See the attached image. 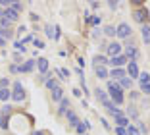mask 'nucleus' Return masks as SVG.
Segmentation results:
<instances>
[{
  "label": "nucleus",
  "mask_w": 150,
  "mask_h": 135,
  "mask_svg": "<svg viewBox=\"0 0 150 135\" xmlns=\"http://www.w3.org/2000/svg\"><path fill=\"white\" fill-rule=\"evenodd\" d=\"M106 93H108V96H110V100L114 102L115 106H121L125 102V95L123 93L125 91H121V87L117 85V81H108V89H106Z\"/></svg>",
  "instance_id": "nucleus-1"
},
{
  "label": "nucleus",
  "mask_w": 150,
  "mask_h": 135,
  "mask_svg": "<svg viewBox=\"0 0 150 135\" xmlns=\"http://www.w3.org/2000/svg\"><path fill=\"white\" fill-rule=\"evenodd\" d=\"M10 93H12L10 100H13V102H23V100L27 99L25 87H23L19 81H13V83H12V89H10Z\"/></svg>",
  "instance_id": "nucleus-2"
},
{
  "label": "nucleus",
  "mask_w": 150,
  "mask_h": 135,
  "mask_svg": "<svg viewBox=\"0 0 150 135\" xmlns=\"http://www.w3.org/2000/svg\"><path fill=\"white\" fill-rule=\"evenodd\" d=\"M123 54L127 56V60H129V62H137V60H139V56H141V54H139L137 44L133 43V41H127V43H125V46H123Z\"/></svg>",
  "instance_id": "nucleus-3"
},
{
  "label": "nucleus",
  "mask_w": 150,
  "mask_h": 135,
  "mask_svg": "<svg viewBox=\"0 0 150 135\" xmlns=\"http://www.w3.org/2000/svg\"><path fill=\"white\" fill-rule=\"evenodd\" d=\"M133 19L137 23H141V25H144V23H148V10L142 6V8H135L133 10Z\"/></svg>",
  "instance_id": "nucleus-4"
},
{
  "label": "nucleus",
  "mask_w": 150,
  "mask_h": 135,
  "mask_svg": "<svg viewBox=\"0 0 150 135\" xmlns=\"http://www.w3.org/2000/svg\"><path fill=\"white\" fill-rule=\"evenodd\" d=\"M106 52H108V56H110V58L119 56V54H123V44L117 43V41H112V43L106 44Z\"/></svg>",
  "instance_id": "nucleus-5"
},
{
  "label": "nucleus",
  "mask_w": 150,
  "mask_h": 135,
  "mask_svg": "<svg viewBox=\"0 0 150 135\" xmlns=\"http://www.w3.org/2000/svg\"><path fill=\"white\" fill-rule=\"evenodd\" d=\"M37 68V58H27L23 64H19V74H33Z\"/></svg>",
  "instance_id": "nucleus-6"
},
{
  "label": "nucleus",
  "mask_w": 150,
  "mask_h": 135,
  "mask_svg": "<svg viewBox=\"0 0 150 135\" xmlns=\"http://www.w3.org/2000/svg\"><path fill=\"white\" fill-rule=\"evenodd\" d=\"M131 33H133V29H131V25L129 23H119L117 27H115V37H119V39H129L131 37Z\"/></svg>",
  "instance_id": "nucleus-7"
},
{
  "label": "nucleus",
  "mask_w": 150,
  "mask_h": 135,
  "mask_svg": "<svg viewBox=\"0 0 150 135\" xmlns=\"http://www.w3.org/2000/svg\"><path fill=\"white\" fill-rule=\"evenodd\" d=\"M125 74H127V77L131 79V81L139 79V74H141V70H139V64H137V62H129V64L125 66Z\"/></svg>",
  "instance_id": "nucleus-8"
},
{
  "label": "nucleus",
  "mask_w": 150,
  "mask_h": 135,
  "mask_svg": "<svg viewBox=\"0 0 150 135\" xmlns=\"http://www.w3.org/2000/svg\"><path fill=\"white\" fill-rule=\"evenodd\" d=\"M108 64H110L112 68H125V66L129 64V60H127V56H125V54H119V56L108 58Z\"/></svg>",
  "instance_id": "nucleus-9"
},
{
  "label": "nucleus",
  "mask_w": 150,
  "mask_h": 135,
  "mask_svg": "<svg viewBox=\"0 0 150 135\" xmlns=\"http://www.w3.org/2000/svg\"><path fill=\"white\" fill-rule=\"evenodd\" d=\"M108 77H110L112 81H119V79L127 77V74H125V68H112V70L108 71Z\"/></svg>",
  "instance_id": "nucleus-10"
},
{
  "label": "nucleus",
  "mask_w": 150,
  "mask_h": 135,
  "mask_svg": "<svg viewBox=\"0 0 150 135\" xmlns=\"http://www.w3.org/2000/svg\"><path fill=\"white\" fill-rule=\"evenodd\" d=\"M66 120H67V126H69L71 129H75V126H77V124L81 122V120H79V116H77V114H75L71 108L66 112Z\"/></svg>",
  "instance_id": "nucleus-11"
},
{
  "label": "nucleus",
  "mask_w": 150,
  "mask_h": 135,
  "mask_svg": "<svg viewBox=\"0 0 150 135\" xmlns=\"http://www.w3.org/2000/svg\"><path fill=\"white\" fill-rule=\"evenodd\" d=\"M48 60H46V58H37V70H39V74L40 75H44V74H48Z\"/></svg>",
  "instance_id": "nucleus-12"
},
{
  "label": "nucleus",
  "mask_w": 150,
  "mask_h": 135,
  "mask_svg": "<svg viewBox=\"0 0 150 135\" xmlns=\"http://www.w3.org/2000/svg\"><path fill=\"white\" fill-rule=\"evenodd\" d=\"M58 104H60V106H58V116H66V112L69 110V106H71L69 99H67V96H64V99L60 100Z\"/></svg>",
  "instance_id": "nucleus-13"
},
{
  "label": "nucleus",
  "mask_w": 150,
  "mask_h": 135,
  "mask_svg": "<svg viewBox=\"0 0 150 135\" xmlns=\"http://www.w3.org/2000/svg\"><path fill=\"white\" fill-rule=\"evenodd\" d=\"M94 99L100 102V104H104L106 100H110V96H108V93L104 91V89H100V87H96L94 89Z\"/></svg>",
  "instance_id": "nucleus-14"
},
{
  "label": "nucleus",
  "mask_w": 150,
  "mask_h": 135,
  "mask_svg": "<svg viewBox=\"0 0 150 135\" xmlns=\"http://www.w3.org/2000/svg\"><path fill=\"white\" fill-rule=\"evenodd\" d=\"M129 120L125 114H121V116H114V124H115V127H127L129 126Z\"/></svg>",
  "instance_id": "nucleus-15"
},
{
  "label": "nucleus",
  "mask_w": 150,
  "mask_h": 135,
  "mask_svg": "<svg viewBox=\"0 0 150 135\" xmlns=\"http://www.w3.org/2000/svg\"><path fill=\"white\" fill-rule=\"evenodd\" d=\"M141 37H142V43L144 44H150V23L141 25Z\"/></svg>",
  "instance_id": "nucleus-16"
},
{
  "label": "nucleus",
  "mask_w": 150,
  "mask_h": 135,
  "mask_svg": "<svg viewBox=\"0 0 150 135\" xmlns=\"http://www.w3.org/2000/svg\"><path fill=\"white\" fill-rule=\"evenodd\" d=\"M125 116H127L129 120H135V122H137V120H139V108H137V106H133V104H129V108L125 110Z\"/></svg>",
  "instance_id": "nucleus-17"
},
{
  "label": "nucleus",
  "mask_w": 150,
  "mask_h": 135,
  "mask_svg": "<svg viewBox=\"0 0 150 135\" xmlns=\"http://www.w3.org/2000/svg\"><path fill=\"white\" fill-rule=\"evenodd\" d=\"M94 75H96V79H108V68L106 66H98V68H94Z\"/></svg>",
  "instance_id": "nucleus-18"
},
{
  "label": "nucleus",
  "mask_w": 150,
  "mask_h": 135,
  "mask_svg": "<svg viewBox=\"0 0 150 135\" xmlns=\"http://www.w3.org/2000/svg\"><path fill=\"white\" fill-rule=\"evenodd\" d=\"M50 95H52V102H60V100L66 96V95H64V89H62V87H56L54 91H50Z\"/></svg>",
  "instance_id": "nucleus-19"
},
{
  "label": "nucleus",
  "mask_w": 150,
  "mask_h": 135,
  "mask_svg": "<svg viewBox=\"0 0 150 135\" xmlns=\"http://www.w3.org/2000/svg\"><path fill=\"white\" fill-rule=\"evenodd\" d=\"M117 85L121 87V91H131V89H133V81H131L129 77L119 79V81H117Z\"/></svg>",
  "instance_id": "nucleus-20"
},
{
  "label": "nucleus",
  "mask_w": 150,
  "mask_h": 135,
  "mask_svg": "<svg viewBox=\"0 0 150 135\" xmlns=\"http://www.w3.org/2000/svg\"><path fill=\"white\" fill-rule=\"evenodd\" d=\"M108 64V58L104 56V54H96L94 56V60H93V66L94 68H98V66H106Z\"/></svg>",
  "instance_id": "nucleus-21"
},
{
  "label": "nucleus",
  "mask_w": 150,
  "mask_h": 135,
  "mask_svg": "<svg viewBox=\"0 0 150 135\" xmlns=\"http://www.w3.org/2000/svg\"><path fill=\"white\" fill-rule=\"evenodd\" d=\"M44 85H46V89H48V91H54L56 87H60V81H58L56 77H48L46 81H44Z\"/></svg>",
  "instance_id": "nucleus-22"
},
{
  "label": "nucleus",
  "mask_w": 150,
  "mask_h": 135,
  "mask_svg": "<svg viewBox=\"0 0 150 135\" xmlns=\"http://www.w3.org/2000/svg\"><path fill=\"white\" fill-rule=\"evenodd\" d=\"M10 118H12V116H0V129H2V131L10 129Z\"/></svg>",
  "instance_id": "nucleus-23"
},
{
  "label": "nucleus",
  "mask_w": 150,
  "mask_h": 135,
  "mask_svg": "<svg viewBox=\"0 0 150 135\" xmlns=\"http://www.w3.org/2000/svg\"><path fill=\"white\" fill-rule=\"evenodd\" d=\"M100 23H102V18L100 16H91V19H88V27H94V29H96V27H100Z\"/></svg>",
  "instance_id": "nucleus-24"
},
{
  "label": "nucleus",
  "mask_w": 150,
  "mask_h": 135,
  "mask_svg": "<svg viewBox=\"0 0 150 135\" xmlns=\"http://www.w3.org/2000/svg\"><path fill=\"white\" fill-rule=\"evenodd\" d=\"M102 29V35H106V37H115V27L114 25H104L100 27Z\"/></svg>",
  "instance_id": "nucleus-25"
},
{
  "label": "nucleus",
  "mask_w": 150,
  "mask_h": 135,
  "mask_svg": "<svg viewBox=\"0 0 150 135\" xmlns=\"http://www.w3.org/2000/svg\"><path fill=\"white\" fill-rule=\"evenodd\" d=\"M10 96H12L10 89H0V102H8Z\"/></svg>",
  "instance_id": "nucleus-26"
},
{
  "label": "nucleus",
  "mask_w": 150,
  "mask_h": 135,
  "mask_svg": "<svg viewBox=\"0 0 150 135\" xmlns=\"http://www.w3.org/2000/svg\"><path fill=\"white\" fill-rule=\"evenodd\" d=\"M12 37H13V29H0V39L10 41Z\"/></svg>",
  "instance_id": "nucleus-27"
},
{
  "label": "nucleus",
  "mask_w": 150,
  "mask_h": 135,
  "mask_svg": "<svg viewBox=\"0 0 150 135\" xmlns=\"http://www.w3.org/2000/svg\"><path fill=\"white\" fill-rule=\"evenodd\" d=\"M139 81H141V85L150 83V74H148V71H141V74H139Z\"/></svg>",
  "instance_id": "nucleus-28"
},
{
  "label": "nucleus",
  "mask_w": 150,
  "mask_h": 135,
  "mask_svg": "<svg viewBox=\"0 0 150 135\" xmlns=\"http://www.w3.org/2000/svg\"><path fill=\"white\" fill-rule=\"evenodd\" d=\"M13 50H16V52H21V54L27 52L25 44H21V41H16V43H13Z\"/></svg>",
  "instance_id": "nucleus-29"
},
{
  "label": "nucleus",
  "mask_w": 150,
  "mask_h": 135,
  "mask_svg": "<svg viewBox=\"0 0 150 135\" xmlns=\"http://www.w3.org/2000/svg\"><path fill=\"white\" fill-rule=\"evenodd\" d=\"M125 131H127V135H141L137 129V126H133V124H129L127 127H125Z\"/></svg>",
  "instance_id": "nucleus-30"
},
{
  "label": "nucleus",
  "mask_w": 150,
  "mask_h": 135,
  "mask_svg": "<svg viewBox=\"0 0 150 135\" xmlns=\"http://www.w3.org/2000/svg\"><path fill=\"white\" fill-rule=\"evenodd\" d=\"M12 87V81L8 77H0V89H10Z\"/></svg>",
  "instance_id": "nucleus-31"
},
{
  "label": "nucleus",
  "mask_w": 150,
  "mask_h": 135,
  "mask_svg": "<svg viewBox=\"0 0 150 135\" xmlns=\"http://www.w3.org/2000/svg\"><path fill=\"white\" fill-rule=\"evenodd\" d=\"M56 74H60V77H62V79H69V70H66V68H58Z\"/></svg>",
  "instance_id": "nucleus-32"
},
{
  "label": "nucleus",
  "mask_w": 150,
  "mask_h": 135,
  "mask_svg": "<svg viewBox=\"0 0 150 135\" xmlns=\"http://www.w3.org/2000/svg\"><path fill=\"white\" fill-rule=\"evenodd\" d=\"M10 8H12V10H16L18 14H21V12H23V4H21V2H13V0H12Z\"/></svg>",
  "instance_id": "nucleus-33"
},
{
  "label": "nucleus",
  "mask_w": 150,
  "mask_h": 135,
  "mask_svg": "<svg viewBox=\"0 0 150 135\" xmlns=\"http://www.w3.org/2000/svg\"><path fill=\"white\" fill-rule=\"evenodd\" d=\"M44 35L48 37V39H54V27L52 25H46V27H44Z\"/></svg>",
  "instance_id": "nucleus-34"
},
{
  "label": "nucleus",
  "mask_w": 150,
  "mask_h": 135,
  "mask_svg": "<svg viewBox=\"0 0 150 135\" xmlns=\"http://www.w3.org/2000/svg\"><path fill=\"white\" fill-rule=\"evenodd\" d=\"M0 116H12V106H2V110H0Z\"/></svg>",
  "instance_id": "nucleus-35"
},
{
  "label": "nucleus",
  "mask_w": 150,
  "mask_h": 135,
  "mask_svg": "<svg viewBox=\"0 0 150 135\" xmlns=\"http://www.w3.org/2000/svg\"><path fill=\"white\" fill-rule=\"evenodd\" d=\"M33 44H35V48H39V50H42V48L46 46L42 39H33Z\"/></svg>",
  "instance_id": "nucleus-36"
},
{
  "label": "nucleus",
  "mask_w": 150,
  "mask_h": 135,
  "mask_svg": "<svg viewBox=\"0 0 150 135\" xmlns=\"http://www.w3.org/2000/svg\"><path fill=\"white\" fill-rule=\"evenodd\" d=\"M13 64H23V56H21V52H13Z\"/></svg>",
  "instance_id": "nucleus-37"
},
{
  "label": "nucleus",
  "mask_w": 150,
  "mask_h": 135,
  "mask_svg": "<svg viewBox=\"0 0 150 135\" xmlns=\"http://www.w3.org/2000/svg\"><path fill=\"white\" fill-rule=\"evenodd\" d=\"M137 129H139V133H146V131H148V129H146V126L141 122V120H137Z\"/></svg>",
  "instance_id": "nucleus-38"
},
{
  "label": "nucleus",
  "mask_w": 150,
  "mask_h": 135,
  "mask_svg": "<svg viewBox=\"0 0 150 135\" xmlns=\"http://www.w3.org/2000/svg\"><path fill=\"white\" fill-rule=\"evenodd\" d=\"M106 6L112 10V12H115V10L119 8V2H112V0H110V2H106Z\"/></svg>",
  "instance_id": "nucleus-39"
},
{
  "label": "nucleus",
  "mask_w": 150,
  "mask_h": 135,
  "mask_svg": "<svg viewBox=\"0 0 150 135\" xmlns=\"http://www.w3.org/2000/svg\"><path fill=\"white\" fill-rule=\"evenodd\" d=\"M141 91H142V95L150 96V83H146V85H141Z\"/></svg>",
  "instance_id": "nucleus-40"
},
{
  "label": "nucleus",
  "mask_w": 150,
  "mask_h": 135,
  "mask_svg": "<svg viewBox=\"0 0 150 135\" xmlns=\"http://www.w3.org/2000/svg\"><path fill=\"white\" fill-rule=\"evenodd\" d=\"M8 70H10V74H13V75H16V74H19V66H18V64H10V68H8Z\"/></svg>",
  "instance_id": "nucleus-41"
},
{
  "label": "nucleus",
  "mask_w": 150,
  "mask_h": 135,
  "mask_svg": "<svg viewBox=\"0 0 150 135\" xmlns=\"http://www.w3.org/2000/svg\"><path fill=\"white\" fill-rule=\"evenodd\" d=\"M100 122H102V127H104V129H106V131H110V129H112V127H110V122H108L106 118H102Z\"/></svg>",
  "instance_id": "nucleus-42"
},
{
  "label": "nucleus",
  "mask_w": 150,
  "mask_h": 135,
  "mask_svg": "<svg viewBox=\"0 0 150 135\" xmlns=\"http://www.w3.org/2000/svg\"><path fill=\"white\" fill-rule=\"evenodd\" d=\"M31 135H50V131H46V129H35Z\"/></svg>",
  "instance_id": "nucleus-43"
},
{
  "label": "nucleus",
  "mask_w": 150,
  "mask_h": 135,
  "mask_svg": "<svg viewBox=\"0 0 150 135\" xmlns=\"http://www.w3.org/2000/svg\"><path fill=\"white\" fill-rule=\"evenodd\" d=\"M33 39H35L33 35H27V37H23V39H21V44H25V43H33Z\"/></svg>",
  "instance_id": "nucleus-44"
},
{
  "label": "nucleus",
  "mask_w": 150,
  "mask_h": 135,
  "mask_svg": "<svg viewBox=\"0 0 150 135\" xmlns=\"http://www.w3.org/2000/svg\"><path fill=\"white\" fill-rule=\"evenodd\" d=\"M10 4H12V0H0V6H2V8H10Z\"/></svg>",
  "instance_id": "nucleus-45"
},
{
  "label": "nucleus",
  "mask_w": 150,
  "mask_h": 135,
  "mask_svg": "<svg viewBox=\"0 0 150 135\" xmlns=\"http://www.w3.org/2000/svg\"><path fill=\"white\" fill-rule=\"evenodd\" d=\"M115 135H127L125 127H115Z\"/></svg>",
  "instance_id": "nucleus-46"
},
{
  "label": "nucleus",
  "mask_w": 150,
  "mask_h": 135,
  "mask_svg": "<svg viewBox=\"0 0 150 135\" xmlns=\"http://www.w3.org/2000/svg\"><path fill=\"white\" fill-rule=\"evenodd\" d=\"M93 37H102V29L100 27H96V29L93 31Z\"/></svg>",
  "instance_id": "nucleus-47"
},
{
  "label": "nucleus",
  "mask_w": 150,
  "mask_h": 135,
  "mask_svg": "<svg viewBox=\"0 0 150 135\" xmlns=\"http://www.w3.org/2000/svg\"><path fill=\"white\" fill-rule=\"evenodd\" d=\"M75 74L79 75V77H81V79H83V77H85V71H83V70H81V68H75Z\"/></svg>",
  "instance_id": "nucleus-48"
},
{
  "label": "nucleus",
  "mask_w": 150,
  "mask_h": 135,
  "mask_svg": "<svg viewBox=\"0 0 150 135\" xmlns=\"http://www.w3.org/2000/svg\"><path fill=\"white\" fill-rule=\"evenodd\" d=\"M88 6H91V10H98L100 8V2H91Z\"/></svg>",
  "instance_id": "nucleus-49"
},
{
  "label": "nucleus",
  "mask_w": 150,
  "mask_h": 135,
  "mask_svg": "<svg viewBox=\"0 0 150 135\" xmlns=\"http://www.w3.org/2000/svg\"><path fill=\"white\" fill-rule=\"evenodd\" d=\"M77 64H79V68H81V70L85 68V60H83V58H77Z\"/></svg>",
  "instance_id": "nucleus-50"
},
{
  "label": "nucleus",
  "mask_w": 150,
  "mask_h": 135,
  "mask_svg": "<svg viewBox=\"0 0 150 135\" xmlns=\"http://www.w3.org/2000/svg\"><path fill=\"white\" fill-rule=\"evenodd\" d=\"M6 44H8V41H6V39H0V48H4Z\"/></svg>",
  "instance_id": "nucleus-51"
},
{
  "label": "nucleus",
  "mask_w": 150,
  "mask_h": 135,
  "mask_svg": "<svg viewBox=\"0 0 150 135\" xmlns=\"http://www.w3.org/2000/svg\"><path fill=\"white\" fill-rule=\"evenodd\" d=\"M25 31H27V27H25V25H21V27H19V29H18V33H19V35H21V33H25Z\"/></svg>",
  "instance_id": "nucleus-52"
},
{
  "label": "nucleus",
  "mask_w": 150,
  "mask_h": 135,
  "mask_svg": "<svg viewBox=\"0 0 150 135\" xmlns=\"http://www.w3.org/2000/svg\"><path fill=\"white\" fill-rule=\"evenodd\" d=\"M31 21H39V16L37 14H31Z\"/></svg>",
  "instance_id": "nucleus-53"
},
{
  "label": "nucleus",
  "mask_w": 150,
  "mask_h": 135,
  "mask_svg": "<svg viewBox=\"0 0 150 135\" xmlns=\"http://www.w3.org/2000/svg\"><path fill=\"white\" fill-rule=\"evenodd\" d=\"M129 96H131L133 100H137V99H139V93H131V95H129Z\"/></svg>",
  "instance_id": "nucleus-54"
},
{
  "label": "nucleus",
  "mask_w": 150,
  "mask_h": 135,
  "mask_svg": "<svg viewBox=\"0 0 150 135\" xmlns=\"http://www.w3.org/2000/svg\"><path fill=\"white\" fill-rule=\"evenodd\" d=\"M73 95L75 96H81V89H73Z\"/></svg>",
  "instance_id": "nucleus-55"
},
{
  "label": "nucleus",
  "mask_w": 150,
  "mask_h": 135,
  "mask_svg": "<svg viewBox=\"0 0 150 135\" xmlns=\"http://www.w3.org/2000/svg\"><path fill=\"white\" fill-rule=\"evenodd\" d=\"M87 135H88V133H87Z\"/></svg>",
  "instance_id": "nucleus-56"
}]
</instances>
